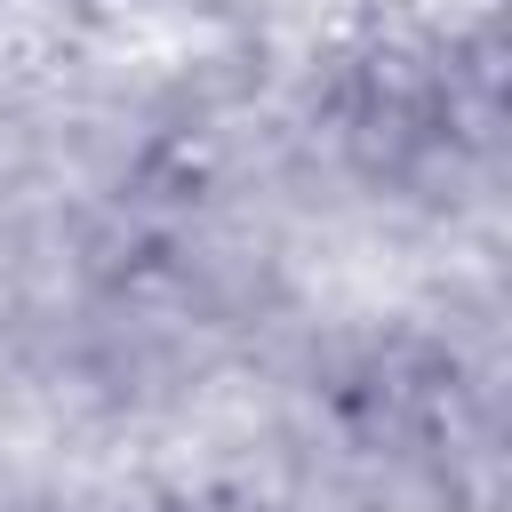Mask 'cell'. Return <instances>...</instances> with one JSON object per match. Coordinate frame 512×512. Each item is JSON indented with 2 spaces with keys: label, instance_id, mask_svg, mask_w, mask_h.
I'll use <instances>...</instances> for the list:
<instances>
[{
  "label": "cell",
  "instance_id": "1",
  "mask_svg": "<svg viewBox=\"0 0 512 512\" xmlns=\"http://www.w3.org/2000/svg\"><path fill=\"white\" fill-rule=\"evenodd\" d=\"M208 184H216V152L192 136V128H168V136H152L144 144V160H136V192H152V200H208Z\"/></svg>",
  "mask_w": 512,
  "mask_h": 512
},
{
  "label": "cell",
  "instance_id": "2",
  "mask_svg": "<svg viewBox=\"0 0 512 512\" xmlns=\"http://www.w3.org/2000/svg\"><path fill=\"white\" fill-rule=\"evenodd\" d=\"M88 16H136V8H152V0H80Z\"/></svg>",
  "mask_w": 512,
  "mask_h": 512
}]
</instances>
